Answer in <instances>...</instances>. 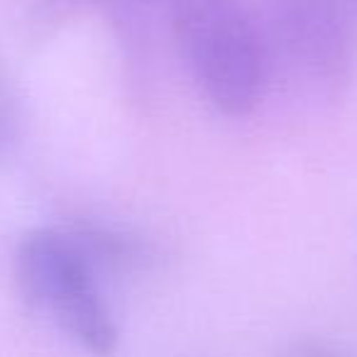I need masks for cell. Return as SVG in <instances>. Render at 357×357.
Returning <instances> with one entry per match:
<instances>
[{"label": "cell", "instance_id": "1", "mask_svg": "<svg viewBox=\"0 0 357 357\" xmlns=\"http://www.w3.org/2000/svg\"><path fill=\"white\" fill-rule=\"evenodd\" d=\"M178 54L208 105L245 118L267 89L269 52L262 30L243 0H169Z\"/></svg>", "mask_w": 357, "mask_h": 357}, {"label": "cell", "instance_id": "2", "mask_svg": "<svg viewBox=\"0 0 357 357\" xmlns=\"http://www.w3.org/2000/svg\"><path fill=\"white\" fill-rule=\"evenodd\" d=\"M98 269L69 230L35 228L17 248V287L30 306L91 357H113L120 331L98 282Z\"/></svg>", "mask_w": 357, "mask_h": 357}, {"label": "cell", "instance_id": "3", "mask_svg": "<svg viewBox=\"0 0 357 357\" xmlns=\"http://www.w3.org/2000/svg\"><path fill=\"white\" fill-rule=\"evenodd\" d=\"M269 61L321 96H337L355 69V20L337 0H259Z\"/></svg>", "mask_w": 357, "mask_h": 357}, {"label": "cell", "instance_id": "4", "mask_svg": "<svg viewBox=\"0 0 357 357\" xmlns=\"http://www.w3.org/2000/svg\"><path fill=\"white\" fill-rule=\"evenodd\" d=\"M69 233L98 272L100 269L128 272V269L142 267L149 259V245L137 233H130L118 225L89 220V223L74 225Z\"/></svg>", "mask_w": 357, "mask_h": 357}, {"label": "cell", "instance_id": "5", "mask_svg": "<svg viewBox=\"0 0 357 357\" xmlns=\"http://www.w3.org/2000/svg\"><path fill=\"white\" fill-rule=\"evenodd\" d=\"M282 357H355V355L331 340L301 337V340H294L291 345L282 352Z\"/></svg>", "mask_w": 357, "mask_h": 357}, {"label": "cell", "instance_id": "6", "mask_svg": "<svg viewBox=\"0 0 357 357\" xmlns=\"http://www.w3.org/2000/svg\"><path fill=\"white\" fill-rule=\"evenodd\" d=\"M15 128H17L15 100H13L10 91L6 89V84L0 81V154H3V149L13 142Z\"/></svg>", "mask_w": 357, "mask_h": 357}, {"label": "cell", "instance_id": "7", "mask_svg": "<svg viewBox=\"0 0 357 357\" xmlns=\"http://www.w3.org/2000/svg\"><path fill=\"white\" fill-rule=\"evenodd\" d=\"M337 3H340V6L347 10V15L357 22V0H337Z\"/></svg>", "mask_w": 357, "mask_h": 357}]
</instances>
